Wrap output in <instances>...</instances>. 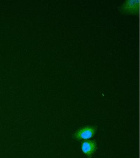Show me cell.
Wrapping results in <instances>:
<instances>
[{
  "label": "cell",
  "instance_id": "obj_3",
  "mask_svg": "<svg viewBox=\"0 0 140 158\" xmlns=\"http://www.w3.org/2000/svg\"><path fill=\"white\" fill-rule=\"evenodd\" d=\"M81 149L83 154L88 158H91L98 149L95 140H86L81 143Z\"/></svg>",
  "mask_w": 140,
  "mask_h": 158
},
{
  "label": "cell",
  "instance_id": "obj_2",
  "mask_svg": "<svg viewBox=\"0 0 140 158\" xmlns=\"http://www.w3.org/2000/svg\"><path fill=\"white\" fill-rule=\"evenodd\" d=\"M140 0H126L120 7L119 10L122 12L137 14L139 12Z\"/></svg>",
  "mask_w": 140,
  "mask_h": 158
},
{
  "label": "cell",
  "instance_id": "obj_1",
  "mask_svg": "<svg viewBox=\"0 0 140 158\" xmlns=\"http://www.w3.org/2000/svg\"><path fill=\"white\" fill-rule=\"evenodd\" d=\"M97 126H86L81 127L72 135V138L77 141L88 140L93 138L96 133Z\"/></svg>",
  "mask_w": 140,
  "mask_h": 158
}]
</instances>
